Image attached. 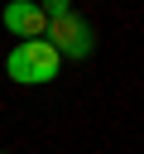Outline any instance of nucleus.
I'll return each instance as SVG.
<instances>
[{"label": "nucleus", "mask_w": 144, "mask_h": 154, "mask_svg": "<svg viewBox=\"0 0 144 154\" xmlns=\"http://www.w3.org/2000/svg\"><path fill=\"white\" fill-rule=\"evenodd\" d=\"M43 38L58 48V58H91V48H96V29L77 10H67L62 19H48V34Z\"/></svg>", "instance_id": "2"}, {"label": "nucleus", "mask_w": 144, "mask_h": 154, "mask_svg": "<svg viewBox=\"0 0 144 154\" xmlns=\"http://www.w3.org/2000/svg\"><path fill=\"white\" fill-rule=\"evenodd\" d=\"M58 48L48 43V38H19L14 48H10V58H5V72L19 82V87H43V82H53L58 77Z\"/></svg>", "instance_id": "1"}, {"label": "nucleus", "mask_w": 144, "mask_h": 154, "mask_svg": "<svg viewBox=\"0 0 144 154\" xmlns=\"http://www.w3.org/2000/svg\"><path fill=\"white\" fill-rule=\"evenodd\" d=\"M0 24L14 34V38H43L48 34V14L38 10V0H10L0 10Z\"/></svg>", "instance_id": "3"}, {"label": "nucleus", "mask_w": 144, "mask_h": 154, "mask_svg": "<svg viewBox=\"0 0 144 154\" xmlns=\"http://www.w3.org/2000/svg\"><path fill=\"white\" fill-rule=\"evenodd\" d=\"M38 10H43L48 19H62V14L72 10V0H38Z\"/></svg>", "instance_id": "4"}]
</instances>
